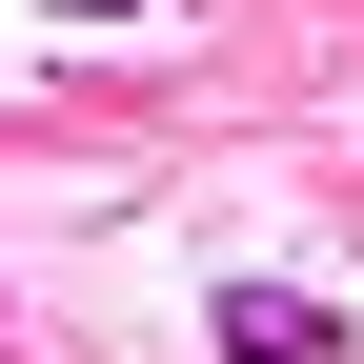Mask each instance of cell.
Instances as JSON below:
<instances>
[{"label": "cell", "mask_w": 364, "mask_h": 364, "mask_svg": "<svg viewBox=\"0 0 364 364\" xmlns=\"http://www.w3.org/2000/svg\"><path fill=\"white\" fill-rule=\"evenodd\" d=\"M61 21H142V0H61Z\"/></svg>", "instance_id": "obj_2"}, {"label": "cell", "mask_w": 364, "mask_h": 364, "mask_svg": "<svg viewBox=\"0 0 364 364\" xmlns=\"http://www.w3.org/2000/svg\"><path fill=\"white\" fill-rule=\"evenodd\" d=\"M223 364H344V324L304 284H223Z\"/></svg>", "instance_id": "obj_1"}]
</instances>
